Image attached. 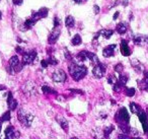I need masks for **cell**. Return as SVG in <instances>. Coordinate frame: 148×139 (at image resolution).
<instances>
[{
  "mask_svg": "<svg viewBox=\"0 0 148 139\" xmlns=\"http://www.w3.org/2000/svg\"><path fill=\"white\" fill-rule=\"evenodd\" d=\"M118 139H132L129 137V135L127 134H120L118 135Z\"/></svg>",
  "mask_w": 148,
  "mask_h": 139,
  "instance_id": "ab89813d",
  "label": "cell"
},
{
  "mask_svg": "<svg viewBox=\"0 0 148 139\" xmlns=\"http://www.w3.org/2000/svg\"><path fill=\"white\" fill-rule=\"evenodd\" d=\"M7 105H8V108L10 109V111H15V109L17 108V100H14V98H13L12 96V92H8V94H7Z\"/></svg>",
  "mask_w": 148,
  "mask_h": 139,
  "instance_id": "8fae6325",
  "label": "cell"
},
{
  "mask_svg": "<svg viewBox=\"0 0 148 139\" xmlns=\"http://www.w3.org/2000/svg\"><path fill=\"white\" fill-rule=\"evenodd\" d=\"M65 25L68 29L74 28V25H75V19H74V17L72 15H68L65 19Z\"/></svg>",
  "mask_w": 148,
  "mask_h": 139,
  "instance_id": "603a6c76",
  "label": "cell"
},
{
  "mask_svg": "<svg viewBox=\"0 0 148 139\" xmlns=\"http://www.w3.org/2000/svg\"><path fill=\"white\" fill-rule=\"evenodd\" d=\"M127 30H128V27H127V25H126L125 23H118L117 27H116V31H117L120 35H124V34H126Z\"/></svg>",
  "mask_w": 148,
  "mask_h": 139,
  "instance_id": "ffe728a7",
  "label": "cell"
},
{
  "mask_svg": "<svg viewBox=\"0 0 148 139\" xmlns=\"http://www.w3.org/2000/svg\"><path fill=\"white\" fill-rule=\"evenodd\" d=\"M147 39L148 37H145V36H141V35H135L133 36V42L135 45L138 46H142L147 44Z\"/></svg>",
  "mask_w": 148,
  "mask_h": 139,
  "instance_id": "5bb4252c",
  "label": "cell"
},
{
  "mask_svg": "<svg viewBox=\"0 0 148 139\" xmlns=\"http://www.w3.org/2000/svg\"><path fill=\"white\" fill-rule=\"evenodd\" d=\"M128 82V76L125 75V74H121L118 79V83L121 85V87H125V85L127 84Z\"/></svg>",
  "mask_w": 148,
  "mask_h": 139,
  "instance_id": "4316f807",
  "label": "cell"
},
{
  "mask_svg": "<svg viewBox=\"0 0 148 139\" xmlns=\"http://www.w3.org/2000/svg\"><path fill=\"white\" fill-rule=\"evenodd\" d=\"M1 128H2V123L0 122V133H1Z\"/></svg>",
  "mask_w": 148,
  "mask_h": 139,
  "instance_id": "816d5d0a",
  "label": "cell"
},
{
  "mask_svg": "<svg viewBox=\"0 0 148 139\" xmlns=\"http://www.w3.org/2000/svg\"><path fill=\"white\" fill-rule=\"evenodd\" d=\"M93 10H95V14H99V10H101V9H99V5L95 4V6H93Z\"/></svg>",
  "mask_w": 148,
  "mask_h": 139,
  "instance_id": "ee69618b",
  "label": "cell"
},
{
  "mask_svg": "<svg viewBox=\"0 0 148 139\" xmlns=\"http://www.w3.org/2000/svg\"><path fill=\"white\" fill-rule=\"evenodd\" d=\"M86 59L89 60V61H90L92 64H95V66L101 63V62H99V58H97V54L91 53V52H88V51H86Z\"/></svg>",
  "mask_w": 148,
  "mask_h": 139,
  "instance_id": "e0dca14e",
  "label": "cell"
},
{
  "mask_svg": "<svg viewBox=\"0 0 148 139\" xmlns=\"http://www.w3.org/2000/svg\"><path fill=\"white\" fill-rule=\"evenodd\" d=\"M15 51H16L18 54H23H23H25V52H23V48H21V47H19V46H17V47L15 48Z\"/></svg>",
  "mask_w": 148,
  "mask_h": 139,
  "instance_id": "b9f144b4",
  "label": "cell"
},
{
  "mask_svg": "<svg viewBox=\"0 0 148 139\" xmlns=\"http://www.w3.org/2000/svg\"><path fill=\"white\" fill-rule=\"evenodd\" d=\"M114 130H115V126H114V125H109V126L105 127V128H103V137H105L106 139H109L112 132H113Z\"/></svg>",
  "mask_w": 148,
  "mask_h": 139,
  "instance_id": "d6986e66",
  "label": "cell"
},
{
  "mask_svg": "<svg viewBox=\"0 0 148 139\" xmlns=\"http://www.w3.org/2000/svg\"><path fill=\"white\" fill-rule=\"evenodd\" d=\"M64 53H65V57H66V59H67V60H71V59H72V55L69 53V51H68L67 49L64 50Z\"/></svg>",
  "mask_w": 148,
  "mask_h": 139,
  "instance_id": "f35d334b",
  "label": "cell"
},
{
  "mask_svg": "<svg viewBox=\"0 0 148 139\" xmlns=\"http://www.w3.org/2000/svg\"><path fill=\"white\" fill-rule=\"evenodd\" d=\"M11 119V116H10V111H7L5 112L2 116L0 117V122L1 123H4V122H7Z\"/></svg>",
  "mask_w": 148,
  "mask_h": 139,
  "instance_id": "f1b7e54d",
  "label": "cell"
},
{
  "mask_svg": "<svg viewBox=\"0 0 148 139\" xmlns=\"http://www.w3.org/2000/svg\"><path fill=\"white\" fill-rule=\"evenodd\" d=\"M14 131H15L14 127H13V126H8L6 129H5V137H8V136H10V135H12Z\"/></svg>",
  "mask_w": 148,
  "mask_h": 139,
  "instance_id": "1f68e13d",
  "label": "cell"
},
{
  "mask_svg": "<svg viewBox=\"0 0 148 139\" xmlns=\"http://www.w3.org/2000/svg\"><path fill=\"white\" fill-rule=\"evenodd\" d=\"M69 92H73V94H84V92L81 89H74V88H70Z\"/></svg>",
  "mask_w": 148,
  "mask_h": 139,
  "instance_id": "8d00e7d4",
  "label": "cell"
},
{
  "mask_svg": "<svg viewBox=\"0 0 148 139\" xmlns=\"http://www.w3.org/2000/svg\"><path fill=\"white\" fill-rule=\"evenodd\" d=\"M74 2L77 3V4H80V3H82V0H73Z\"/></svg>",
  "mask_w": 148,
  "mask_h": 139,
  "instance_id": "c3c4849f",
  "label": "cell"
},
{
  "mask_svg": "<svg viewBox=\"0 0 148 139\" xmlns=\"http://www.w3.org/2000/svg\"><path fill=\"white\" fill-rule=\"evenodd\" d=\"M115 71L116 72H118V73H122V71L124 70V66H123V64H121V63H118L117 65L115 66Z\"/></svg>",
  "mask_w": 148,
  "mask_h": 139,
  "instance_id": "e575fe53",
  "label": "cell"
},
{
  "mask_svg": "<svg viewBox=\"0 0 148 139\" xmlns=\"http://www.w3.org/2000/svg\"><path fill=\"white\" fill-rule=\"evenodd\" d=\"M17 119L23 126L29 127L34 120V116L32 114H29V113H27V111H25L23 109H18V111H17Z\"/></svg>",
  "mask_w": 148,
  "mask_h": 139,
  "instance_id": "3957f363",
  "label": "cell"
},
{
  "mask_svg": "<svg viewBox=\"0 0 148 139\" xmlns=\"http://www.w3.org/2000/svg\"><path fill=\"white\" fill-rule=\"evenodd\" d=\"M36 58H37V51H36V50H32V51L25 52V53L23 55L21 64H23V66L29 65V64H32L34 61H35Z\"/></svg>",
  "mask_w": 148,
  "mask_h": 139,
  "instance_id": "5b68a950",
  "label": "cell"
},
{
  "mask_svg": "<svg viewBox=\"0 0 148 139\" xmlns=\"http://www.w3.org/2000/svg\"><path fill=\"white\" fill-rule=\"evenodd\" d=\"M130 134H132L134 137H138V135H139V131H138L136 128H131V130H130Z\"/></svg>",
  "mask_w": 148,
  "mask_h": 139,
  "instance_id": "d590c367",
  "label": "cell"
},
{
  "mask_svg": "<svg viewBox=\"0 0 148 139\" xmlns=\"http://www.w3.org/2000/svg\"><path fill=\"white\" fill-rule=\"evenodd\" d=\"M12 2L14 5H21L23 2V0H12Z\"/></svg>",
  "mask_w": 148,
  "mask_h": 139,
  "instance_id": "7bdbcfd3",
  "label": "cell"
},
{
  "mask_svg": "<svg viewBox=\"0 0 148 139\" xmlns=\"http://www.w3.org/2000/svg\"><path fill=\"white\" fill-rule=\"evenodd\" d=\"M147 45H148V39H147Z\"/></svg>",
  "mask_w": 148,
  "mask_h": 139,
  "instance_id": "11a10c76",
  "label": "cell"
},
{
  "mask_svg": "<svg viewBox=\"0 0 148 139\" xmlns=\"http://www.w3.org/2000/svg\"><path fill=\"white\" fill-rule=\"evenodd\" d=\"M76 59L78 60V61H81V62L87 60L86 59V51H85V50H83V51L79 52V53L76 55Z\"/></svg>",
  "mask_w": 148,
  "mask_h": 139,
  "instance_id": "f546056e",
  "label": "cell"
},
{
  "mask_svg": "<svg viewBox=\"0 0 148 139\" xmlns=\"http://www.w3.org/2000/svg\"><path fill=\"white\" fill-rule=\"evenodd\" d=\"M23 90L27 96H35L38 94L37 87H36L35 83L32 81H27V83L23 86Z\"/></svg>",
  "mask_w": 148,
  "mask_h": 139,
  "instance_id": "8992f818",
  "label": "cell"
},
{
  "mask_svg": "<svg viewBox=\"0 0 148 139\" xmlns=\"http://www.w3.org/2000/svg\"><path fill=\"white\" fill-rule=\"evenodd\" d=\"M38 15H39L40 19H45L46 17H48V13H49V9L46 8V7H42V8H40L39 10L37 11Z\"/></svg>",
  "mask_w": 148,
  "mask_h": 139,
  "instance_id": "484cf974",
  "label": "cell"
},
{
  "mask_svg": "<svg viewBox=\"0 0 148 139\" xmlns=\"http://www.w3.org/2000/svg\"><path fill=\"white\" fill-rule=\"evenodd\" d=\"M81 43H82V39H81L80 35H78V34H76V35L72 38L71 44L73 46H78V45H80Z\"/></svg>",
  "mask_w": 148,
  "mask_h": 139,
  "instance_id": "83f0119b",
  "label": "cell"
},
{
  "mask_svg": "<svg viewBox=\"0 0 148 139\" xmlns=\"http://www.w3.org/2000/svg\"><path fill=\"white\" fill-rule=\"evenodd\" d=\"M143 74H144V78H148V71L147 70H145V71L143 72Z\"/></svg>",
  "mask_w": 148,
  "mask_h": 139,
  "instance_id": "7dc6e473",
  "label": "cell"
},
{
  "mask_svg": "<svg viewBox=\"0 0 148 139\" xmlns=\"http://www.w3.org/2000/svg\"><path fill=\"white\" fill-rule=\"evenodd\" d=\"M128 2H129V0H122V1H121V3H122V5H123V6H127Z\"/></svg>",
  "mask_w": 148,
  "mask_h": 139,
  "instance_id": "f6af8a7d",
  "label": "cell"
},
{
  "mask_svg": "<svg viewBox=\"0 0 148 139\" xmlns=\"http://www.w3.org/2000/svg\"><path fill=\"white\" fill-rule=\"evenodd\" d=\"M71 139H77V138H75V137H74V138H71Z\"/></svg>",
  "mask_w": 148,
  "mask_h": 139,
  "instance_id": "db71d44e",
  "label": "cell"
},
{
  "mask_svg": "<svg viewBox=\"0 0 148 139\" xmlns=\"http://www.w3.org/2000/svg\"><path fill=\"white\" fill-rule=\"evenodd\" d=\"M23 64L19 62V59L17 56H12V57L9 59L8 61V67L6 68L7 72L9 74H14L16 72H19L21 69H23Z\"/></svg>",
  "mask_w": 148,
  "mask_h": 139,
  "instance_id": "7a4b0ae2",
  "label": "cell"
},
{
  "mask_svg": "<svg viewBox=\"0 0 148 139\" xmlns=\"http://www.w3.org/2000/svg\"><path fill=\"white\" fill-rule=\"evenodd\" d=\"M92 74L95 78H103L106 74V66L103 63H99L95 65L92 69Z\"/></svg>",
  "mask_w": 148,
  "mask_h": 139,
  "instance_id": "ba28073f",
  "label": "cell"
},
{
  "mask_svg": "<svg viewBox=\"0 0 148 139\" xmlns=\"http://www.w3.org/2000/svg\"><path fill=\"white\" fill-rule=\"evenodd\" d=\"M119 14H120L119 11H117V12H116L115 14H114V17H113V19H114V21H116V19H117L118 17H119Z\"/></svg>",
  "mask_w": 148,
  "mask_h": 139,
  "instance_id": "bcb514c9",
  "label": "cell"
},
{
  "mask_svg": "<svg viewBox=\"0 0 148 139\" xmlns=\"http://www.w3.org/2000/svg\"><path fill=\"white\" fill-rule=\"evenodd\" d=\"M47 61H48V63H49V65H53V66L57 65V64L59 63L58 60L56 59L55 57H53V56H50V57L47 59Z\"/></svg>",
  "mask_w": 148,
  "mask_h": 139,
  "instance_id": "d6a6232c",
  "label": "cell"
},
{
  "mask_svg": "<svg viewBox=\"0 0 148 139\" xmlns=\"http://www.w3.org/2000/svg\"><path fill=\"white\" fill-rule=\"evenodd\" d=\"M52 79L55 82H65L66 79H67V75H66L64 70L57 69L52 74Z\"/></svg>",
  "mask_w": 148,
  "mask_h": 139,
  "instance_id": "52a82bcc",
  "label": "cell"
},
{
  "mask_svg": "<svg viewBox=\"0 0 148 139\" xmlns=\"http://www.w3.org/2000/svg\"><path fill=\"white\" fill-rule=\"evenodd\" d=\"M1 19H2V12L0 11V21H1Z\"/></svg>",
  "mask_w": 148,
  "mask_h": 139,
  "instance_id": "f907efd6",
  "label": "cell"
},
{
  "mask_svg": "<svg viewBox=\"0 0 148 139\" xmlns=\"http://www.w3.org/2000/svg\"><path fill=\"white\" fill-rule=\"evenodd\" d=\"M138 86L141 90L148 92V78H143L142 80H138Z\"/></svg>",
  "mask_w": 148,
  "mask_h": 139,
  "instance_id": "44dd1931",
  "label": "cell"
},
{
  "mask_svg": "<svg viewBox=\"0 0 148 139\" xmlns=\"http://www.w3.org/2000/svg\"><path fill=\"white\" fill-rule=\"evenodd\" d=\"M131 65L133 66V68L135 69V71L137 72V73H143L144 71H145V69H144V66L141 64V62H139V60L137 59H132L131 60Z\"/></svg>",
  "mask_w": 148,
  "mask_h": 139,
  "instance_id": "9a60e30c",
  "label": "cell"
},
{
  "mask_svg": "<svg viewBox=\"0 0 148 139\" xmlns=\"http://www.w3.org/2000/svg\"><path fill=\"white\" fill-rule=\"evenodd\" d=\"M117 47V45L113 44V45H109L108 47H106L105 49L103 50V56L105 58H110L112 56H114L115 54V49Z\"/></svg>",
  "mask_w": 148,
  "mask_h": 139,
  "instance_id": "4fadbf2b",
  "label": "cell"
},
{
  "mask_svg": "<svg viewBox=\"0 0 148 139\" xmlns=\"http://www.w3.org/2000/svg\"><path fill=\"white\" fill-rule=\"evenodd\" d=\"M125 94H126V96H135V94H136V90H135V88H133V87H129V88H126L125 89Z\"/></svg>",
  "mask_w": 148,
  "mask_h": 139,
  "instance_id": "4dcf8cb0",
  "label": "cell"
},
{
  "mask_svg": "<svg viewBox=\"0 0 148 139\" xmlns=\"http://www.w3.org/2000/svg\"><path fill=\"white\" fill-rule=\"evenodd\" d=\"M60 34H61V31H60L58 28L54 29L53 31H52V33L49 35V38H48V43H49L50 45H54V44L58 41V39H59Z\"/></svg>",
  "mask_w": 148,
  "mask_h": 139,
  "instance_id": "30bf717a",
  "label": "cell"
},
{
  "mask_svg": "<svg viewBox=\"0 0 148 139\" xmlns=\"http://www.w3.org/2000/svg\"><path fill=\"white\" fill-rule=\"evenodd\" d=\"M132 139H142L141 137H133Z\"/></svg>",
  "mask_w": 148,
  "mask_h": 139,
  "instance_id": "f5cc1de1",
  "label": "cell"
},
{
  "mask_svg": "<svg viewBox=\"0 0 148 139\" xmlns=\"http://www.w3.org/2000/svg\"><path fill=\"white\" fill-rule=\"evenodd\" d=\"M5 88H6V87H5L4 85H0V92H1V90H4Z\"/></svg>",
  "mask_w": 148,
  "mask_h": 139,
  "instance_id": "681fc988",
  "label": "cell"
},
{
  "mask_svg": "<svg viewBox=\"0 0 148 139\" xmlns=\"http://www.w3.org/2000/svg\"><path fill=\"white\" fill-rule=\"evenodd\" d=\"M117 82H118V79L115 75H110L109 77H108V83L114 85V84H116Z\"/></svg>",
  "mask_w": 148,
  "mask_h": 139,
  "instance_id": "836d02e7",
  "label": "cell"
},
{
  "mask_svg": "<svg viewBox=\"0 0 148 139\" xmlns=\"http://www.w3.org/2000/svg\"><path fill=\"white\" fill-rule=\"evenodd\" d=\"M130 110L134 115H138L140 111H141V108L136 103H130Z\"/></svg>",
  "mask_w": 148,
  "mask_h": 139,
  "instance_id": "d4e9b609",
  "label": "cell"
},
{
  "mask_svg": "<svg viewBox=\"0 0 148 139\" xmlns=\"http://www.w3.org/2000/svg\"><path fill=\"white\" fill-rule=\"evenodd\" d=\"M137 116H138V118H139L140 122H141V124H142L144 133L148 134V116L146 115V112H144L143 110H141Z\"/></svg>",
  "mask_w": 148,
  "mask_h": 139,
  "instance_id": "9c48e42d",
  "label": "cell"
},
{
  "mask_svg": "<svg viewBox=\"0 0 148 139\" xmlns=\"http://www.w3.org/2000/svg\"><path fill=\"white\" fill-rule=\"evenodd\" d=\"M37 23V21H35V19H33L32 17H29V19H27V21L23 23V31H27V30L32 29V28L34 27V25Z\"/></svg>",
  "mask_w": 148,
  "mask_h": 139,
  "instance_id": "ac0fdd59",
  "label": "cell"
},
{
  "mask_svg": "<svg viewBox=\"0 0 148 139\" xmlns=\"http://www.w3.org/2000/svg\"><path fill=\"white\" fill-rule=\"evenodd\" d=\"M56 120H57V122L59 123V125L61 126V128L63 129L66 133H67L68 130H69V124H68V121L62 116H58L57 118H56Z\"/></svg>",
  "mask_w": 148,
  "mask_h": 139,
  "instance_id": "2e32d148",
  "label": "cell"
},
{
  "mask_svg": "<svg viewBox=\"0 0 148 139\" xmlns=\"http://www.w3.org/2000/svg\"><path fill=\"white\" fill-rule=\"evenodd\" d=\"M115 120L118 123V125L120 124H129L130 122V116L126 108H121L119 109L117 113L115 115Z\"/></svg>",
  "mask_w": 148,
  "mask_h": 139,
  "instance_id": "277c9868",
  "label": "cell"
},
{
  "mask_svg": "<svg viewBox=\"0 0 148 139\" xmlns=\"http://www.w3.org/2000/svg\"><path fill=\"white\" fill-rule=\"evenodd\" d=\"M120 50H121V53L123 56H128L131 55V50L129 48V45H128V42L125 41V40H122L121 41V46H120Z\"/></svg>",
  "mask_w": 148,
  "mask_h": 139,
  "instance_id": "7c38bea8",
  "label": "cell"
},
{
  "mask_svg": "<svg viewBox=\"0 0 148 139\" xmlns=\"http://www.w3.org/2000/svg\"><path fill=\"white\" fill-rule=\"evenodd\" d=\"M42 92L45 94H57V92L49 85H43L42 86Z\"/></svg>",
  "mask_w": 148,
  "mask_h": 139,
  "instance_id": "cb8c5ba5",
  "label": "cell"
},
{
  "mask_svg": "<svg viewBox=\"0 0 148 139\" xmlns=\"http://www.w3.org/2000/svg\"><path fill=\"white\" fill-rule=\"evenodd\" d=\"M60 25V19H58L57 17H54V29H56V28H58Z\"/></svg>",
  "mask_w": 148,
  "mask_h": 139,
  "instance_id": "74e56055",
  "label": "cell"
},
{
  "mask_svg": "<svg viewBox=\"0 0 148 139\" xmlns=\"http://www.w3.org/2000/svg\"><path fill=\"white\" fill-rule=\"evenodd\" d=\"M69 72L75 81H79L86 76L87 68L84 65H77L76 63H72L69 65Z\"/></svg>",
  "mask_w": 148,
  "mask_h": 139,
  "instance_id": "6da1fadb",
  "label": "cell"
},
{
  "mask_svg": "<svg viewBox=\"0 0 148 139\" xmlns=\"http://www.w3.org/2000/svg\"><path fill=\"white\" fill-rule=\"evenodd\" d=\"M99 35L101 36H103L105 39H107V40H109L110 38L113 36V34H114V31L113 30H108V29H103V30H101V31L99 32Z\"/></svg>",
  "mask_w": 148,
  "mask_h": 139,
  "instance_id": "7402d4cb",
  "label": "cell"
},
{
  "mask_svg": "<svg viewBox=\"0 0 148 139\" xmlns=\"http://www.w3.org/2000/svg\"><path fill=\"white\" fill-rule=\"evenodd\" d=\"M41 65H42V67H43V68H47L48 66H49V63H48L47 60H42Z\"/></svg>",
  "mask_w": 148,
  "mask_h": 139,
  "instance_id": "60d3db41",
  "label": "cell"
}]
</instances>
